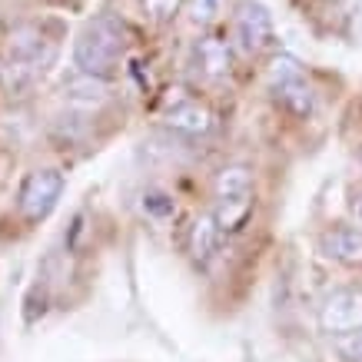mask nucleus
<instances>
[{"label":"nucleus","mask_w":362,"mask_h":362,"mask_svg":"<svg viewBox=\"0 0 362 362\" xmlns=\"http://www.w3.org/2000/svg\"><path fill=\"white\" fill-rule=\"evenodd\" d=\"M93 127H97V113L77 110V107H66L64 113H57L50 120V140L66 150V146H87L93 140Z\"/></svg>","instance_id":"11"},{"label":"nucleus","mask_w":362,"mask_h":362,"mask_svg":"<svg viewBox=\"0 0 362 362\" xmlns=\"http://www.w3.org/2000/svg\"><path fill=\"white\" fill-rule=\"evenodd\" d=\"M356 160H359V166H362V146H359V153H356Z\"/></svg>","instance_id":"20"},{"label":"nucleus","mask_w":362,"mask_h":362,"mask_svg":"<svg viewBox=\"0 0 362 362\" xmlns=\"http://www.w3.org/2000/svg\"><path fill=\"white\" fill-rule=\"evenodd\" d=\"M183 0H140V13L143 21H150L153 27H163L180 13Z\"/></svg>","instance_id":"17"},{"label":"nucleus","mask_w":362,"mask_h":362,"mask_svg":"<svg viewBox=\"0 0 362 362\" xmlns=\"http://www.w3.org/2000/svg\"><path fill=\"white\" fill-rule=\"evenodd\" d=\"M127 57V27L113 13H97L74 40V66L93 77L113 80Z\"/></svg>","instance_id":"1"},{"label":"nucleus","mask_w":362,"mask_h":362,"mask_svg":"<svg viewBox=\"0 0 362 362\" xmlns=\"http://www.w3.org/2000/svg\"><path fill=\"white\" fill-rule=\"evenodd\" d=\"M269 93H273L276 103H279L289 117H296V120H309V117H316V110H319V93H316V87L309 83L306 74L286 80L279 87H269Z\"/></svg>","instance_id":"12"},{"label":"nucleus","mask_w":362,"mask_h":362,"mask_svg":"<svg viewBox=\"0 0 362 362\" xmlns=\"http://www.w3.org/2000/svg\"><path fill=\"white\" fill-rule=\"evenodd\" d=\"M316 250L342 269H362V226L359 223H329L316 236Z\"/></svg>","instance_id":"8"},{"label":"nucleus","mask_w":362,"mask_h":362,"mask_svg":"<svg viewBox=\"0 0 362 362\" xmlns=\"http://www.w3.org/2000/svg\"><path fill=\"white\" fill-rule=\"evenodd\" d=\"M143 213H146L150 220H156V223L173 220V216H176V199H173V193H166V189H160V187L143 189Z\"/></svg>","instance_id":"15"},{"label":"nucleus","mask_w":362,"mask_h":362,"mask_svg":"<svg viewBox=\"0 0 362 362\" xmlns=\"http://www.w3.org/2000/svg\"><path fill=\"white\" fill-rule=\"evenodd\" d=\"M233 60H236L233 40H226L220 33H203L189 47L187 64L193 70V77L203 80V83H223L233 74Z\"/></svg>","instance_id":"6"},{"label":"nucleus","mask_w":362,"mask_h":362,"mask_svg":"<svg viewBox=\"0 0 362 362\" xmlns=\"http://www.w3.org/2000/svg\"><path fill=\"white\" fill-rule=\"evenodd\" d=\"M50 66L33 64V60H4L0 64V93L7 100H23L30 93Z\"/></svg>","instance_id":"13"},{"label":"nucleus","mask_w":362,"mask_h":362,"mask_svg":"<svg viewBox=\"0 0 362 362\" xmlns=\"http://www.w3.org/2000/svg\"><path fill=\"white\" fill-rule=\"evenodd\" d=\"M66 189V176L57 170V166H37L21 180V189H17V216H21L27 226H37V223L50 220V213L60 206Z\"/></svg>","instance_id":"2"},{"label":"nucleus","mask_w":362,"mask_h":362,"mask_svg":"<svg viewBox=\"0 0 362 362\" xmlns=\"http://www.w3.org/2000/svg\"><path fill=\"white\" fill-rule=\"evenodd\" d=\"M273 17L259 0H240L233 11V50L240 57H259L273 47Z\"/></svg>","instance_id":"4"},{"label":"nucleus","mask_w":362,"mask_h":362,"mask_svg":"<svg viewBox=\"0 0 362 362\" xmlns=\"http://www.w3.org/2000/svg\"><path fill=\"white\" fill-rule=\"evenodd\" d=\"M223 240H226V236L220 233V226H216V220H213V213H209V209H199L187 226L189 263L197 266V269H209V266L216 263V256H220Z\"/></svg>","instance_id":"9"},{"label":"nucleus","mask_w":362,"mask_h":362,"mask_svg":"<svg viewBox=\"0 0 362 362\" xmlns=\"http://www.w3.org/2000/svg\"><path fill=\"white\" fill-rule=\"evenodd\" d=\"M352 213H356V223L362 226V193L356 197V203H352Z\"/></svg>","instance_id":"19"},{"label":"nucleus","mask_w":362,"mask_h":362,"mask_svg":"<svg viewBox=\"0 0 362 362\" xmlns=\"http://www.w3.org/2000/svg\"><path fill=\"white\" fill-rule=\"evenodd\" d=\"M332 342V352L339 362H362V329H352V332H342L336 336Z\"/></svg>","instance_id":"18"},{"label":"nucleus","mask_w":362,"mask_h":362,"mask_svg":"<svg viewBox=\"0 0 362 362\" xmlns=\"http://www.w3.org/2000/svg\"><path fill=\"white\" fill-rule=\"evenodd\" d=\"M57 93H60V100L66 107L100 113L113 100V80L93 77V74H83L77 66H70L60 77V83H57Z\"/></svg>","instance_id":"7"},{"label":"nucleus","mask_w":362,"mask_h":362,"mask_svg":"<svg viewBox=\"0 0 362 362\" xmlns=\"http://www.w3.org/2000/svg\"><path fill=\"white\" fill-rule=\"evenodd\" d=\"M316 329L326 339L362 329V283H342L326 289V296L316 306Z\"/></svg>","instance_id":"3"},{"label":"nucleus","mask_w":362,"mask_h":362,"mask_svg":"<svg viewBox=\"0 0 362 362\" xmlns=\"http://www.w3.org/2000/svg\"><path fill=\"white\" fill-rule=\"evenodd\" d=\"M209 193H213V199L256 193V170L250 163H223L209 180Z\"/></svg>","instance_id":"14"},{"label":"nucleus","mask_w":362,"mask_h":362,"mask_svg":"<svg viewBox=\"0 0 362 362\" xmlns=\"http://www.w3.org/2000/svg\"><path fill=\"white\" fill-rule=\"evenodd\" d=\"M223 7H226V0H187V17L193 27L209 30L223 17Z\"/></svg>","instance_id":"16"},{"label":"nucleus","mask_w":362,"mask_h":362,"mask_svg":"<svg viewBox=\"0 0 362 362\" xmlns=\"http://www.w3.org/2000/svg\"><path fill=\"white\" fill-rule=\"evenodd\" d=\"M163 127L170 133H176V136L199 140V136H209L216 130V113L203 97L183 93V97L163 103Z\"/></svg>","instance_id":"5"},{"label":"nucleus","mask_w":362,"mask_h":362,"mask_svg":"<svg viewBox=\"0 0 362 362\" xmlns=\"http://www.w3.org/2000/svg\"><path fill=\"white\" fill-rule=\"evenodd\" d=\"M213 220L220 226V233L230 240V236H243V233L252 226V216H256V193H246V197H216L213 199Z\"/></svg>","instance_id":"10"}]
</instances>
